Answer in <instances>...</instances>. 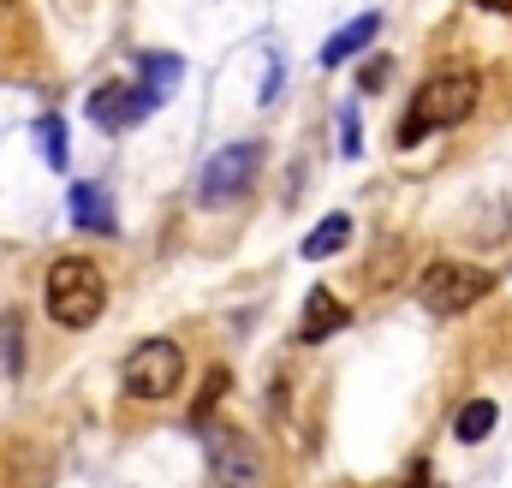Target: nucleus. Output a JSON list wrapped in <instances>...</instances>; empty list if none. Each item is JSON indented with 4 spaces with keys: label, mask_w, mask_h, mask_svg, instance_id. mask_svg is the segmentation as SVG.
Masks as SVG:
<instances>
[{
    "label": "nucleus",
    "mask_w": 512,
    "mask_h": 488,
    "mask_svg": "<svg viewBox=\"0 0 512 488\" xmlns=\"http://www.w3.org/2000/svg\"><path fill=\"white\" fill-rule=\"evenodd\" d=\"M477 102H483V78H477V72H435V78L411 96L405 120L393 125V143H399V149H417L423 137L465 125L477 114Z\"/></svg>",
    "instance_id": "f257e3e1"
},
{
    "label": "nucleus",
    "mask_w": 512,
    "mask_h": 488,
    "mask_svg": "<svg viewBox=\"0 0 512 488\" xmlns=\"http://www.w3.org/2000/svg\"><path fill=\"white\" fill-rule=\"evenodd\" d=\"M42 304H48V316H54L60 328L84 334V328H96L102 310H108V274H102L90 256H60V262L48 268V280H42Z\"/></svg>",
    "instance_id": "f03ea898"
},
{
    "label": "nucleus",
    "mask_w": 512,
    "mask_h": 488,
    "mask_svg": "<svg viewBox=\"0 0 512 488\" xmlns=\"http://www.w3.org/2000/svg\"><path fill=\"white\" fill-rule=\"evenodd\" d=\"M120 381H126V399H137V405H161V399H173V393L185 387V352H179V340H167V334L137 340V346L126 352Z\"/></svg>",
    "instance_id": "7ed1b4c3"
},
{
    "label": "nucleus",
    "mask_w": 512,
    "mask_h": 488,
    "mask_svg": "<svg viewBox=\"0 0 512 488\" xmlns=\"http://www.w3.org/2000/svg\"><path fill=\"white\" fill-rule=\"evenodd\" d=\"M495 292V274L489 268H471V262H429L423 274H417V298H423V310H435V316H465L471 304H483Z\"/></svg>",
    "instance_id": "20e7f679"
},
{
    "label": "nucleus",
    "mask_w": 512,
    "mask_h": 488,
    "mask_svg": "<svg viewBox=\"0 0 512 488\" xmlns=\"http://www.w3.org/2000/svg\"><path fill=\"white\" fill-rule=\"evenodd\" d=\"M256 167H262V143H251V137L215 149V155L203 161V173H197V203H203V209H227L233 197L251 191Z\"/></svg>",
    "instance_id": "39448f33"
},
{
    "label": "nucleus",
    "mask_w": 512,
    "mask_h": 488,
    "mask_svg": "<svg viewBox=\"0 0 512 488\" xmlns=\"http://www.w3.org/2000/svg\"><path fill=\"white\" fill-rule=\"evenodd\" d=\"M209 471L221 488H262V453L245 429L233 423H215L209 429Z\"/></svg>",
    "instance_id": "423d86ee"
},
{
    "label": "nucleus",
    "mask_w": 512,
    "mask_h": 488,
    "mask_svg": "<svg viewBox=\"0 0 512 488\" xmlns=\"http://www.w3.org/2000/svg\"><path fill=\"white\" fill-rule=\"evenodd\" d=\"M143 114H155V102H149V96H143L131 78L96 84V96H90V120L102 125V131H131Z\"/></svg>",
    "instance_id": "0eeeda50"
},
{
    "label": "nucleus",
    "mask_w": 512,
    "mask_h": 488,
    "mask_svg": "<svg viewBox=\"0 0 512 488\" xmlns=\"http://www.w3.org/2000/svg\"><path fill=\"white\" fill-rule=\"evenodd\" d=\"M346 322H352V310L340 304L334 286H310V292H304V316H298V340H304V346H322V340L340 334Z\"/></svg>",
    "instance_id": "6e6552de"
},
{
    "label": "nucleus",
    "mask_w": 512,
    "mask_h": 488,
    "mask_svg": "<svg viewBox=\"0 0 512 488\" xmlns=\"http://www.w3.org/2000/svg\"><path fill=\"white\" fill-rule=\"evenodd\" d=\"M376 36H382V12H358L352 24H340V30L322 42V66H346V60H358Z\"/></svg>",
    "instance_id": "1a4fd4ad"
},
{
    "label": "nucleus",
    "mask_w": 512,
    "mask_h": 488,
    "mask_svg": "<svg viewBox=\"0 0 512 488\" xmlns=\"http://www.w3.org/2000/svg\"><path fill=\"white\" fill-rule=\"evenodd\" d=\"M72 227H84V233H114V227H120V221H114V197H108L96 179L72 185Z\"/></svg>",
    "instance_id": "9d476101"
},
{
    "label": "nucleus",
    "mask_w": 512,
    "mask_h": 488,
    "mask_svg": "<svg viewBox=\"0 0 512 488\" xmlns=\"http://www.w3.org/2000/svg\"><path fill=\"white\" fill-rule=\"evenodd\" d=\"M346 244H352V215H322V221L304 233L298 250H304V262H328V256H340Z\"/></svg>",
    "instance_id": "9b49d317"
},
{
    "label": "nucleus",
    "mask_w": 512,
    "mask_h": 488,
    "mask_svg": "<svg viewBox=\"0 0 512 488\" xmlns=\"http://www.w3.org/2000/svg\"><path fill=\"white\" fill-rule=\"evenodd\" d=\"M137 66H143V84H137V90H143L155 108H161V102L179 90V78H185V60H179V54H143Z\"/></svg>",
    "instance_id": "f8f14e48"
},
{
    "label": "nucleus",
    "mask_w": 512,
    "mask_h": 488,
    "mask_svg": "<svg viewBox=\"0 0 512 488\" xmlns=\"http://www.w3.org/2000/svg\"><path fill=\"white\" fill-rule=\"evenodd\" d=\"M495 423H501V411H495V399H471L459 417H453V435L465 441V447H477V441H489L495 435Z\"/></svg>",
    "instance_id": "ddd939ff"
},
{
    "label": "nucleus",
    "mask_w": 512,
    "mask_h": 488,
    "mask_svg": "<svg viewBox=\"0 0 512 488\" xmlns=\"http://www.w3.org/2000/svg\"><path fill=\"white\" fill-rule=\"evenodd\" d=\"M36 143H42V161H48L54 173H66L72 137H66V120H60V114H42V120H36Z\"/></svg>",
    "instance_id": "4468645a"
},
{
    "label": "nucleus",
    "mask_w": 512,
    "mask_h": 488,
    "mask_svg": "<svg viewBox=\"0 0 512 488\" xmlns=\"http://www.w3.org/2000/svg\"><path fill=\"white\" fill-rule=\"evenodd\" d=\"M24 36V0H0V54H12Z\"/></svg>",
    "instance_id": "2eb2a0df"
},
{
    "label": "nucleus",
    "mask_w": 512,
    "mask_h": 488,
    "mask_svg": "<svg viewBox=\"0 0 512 488\" xmlns=\"http://www.w3.org/2000/svg\"><path fill=\"white\" fill-rule=\"evenodd\" d=\"M0 340H6V369L18 375V369H24V346H18L24 328H18V316H0Z\"/></svg>",
    "instance_id": "dca6fc26"
},
{
    "label": "nucleus",
    "mask_w": 512,
    "mask_h": 488,
    "mask_svg": "<svg viewBox=\"0 0 512 488\" xmlns=\"http://www.w3.org/2000/svg\"><path fill=\"white\" fill-rule=\"evenodd\" d=\"M340 149L364 155V120H358V108H340Z\"/></svg>",
    "instance_id": "f3484780"
},
{
    "label": "nucleus",
    "mask_w": 512,
    "mask_h": 488,
    "mask_svg": "<svg viewBox=\"0 0 512 488\" xmlns=\"http://www.w3.org/2000/svg\"><path fill=\"white\" fill-rule=\"evenodd\" d=\"M221 393H227V369H215V375H209V387H203V399H197V411H191V423H209V405H215Z\"/></svg>",
    "instance_id": "a211bd4d"
},
{
    "label": "nucleus",
    "mask_w": 512,
    "mask_h": 488,
    "mask_svg": "<svg viewBox=\"0 0 512 488\" xmlns=\"http://www.w3.org/2000/svg\"><path fill=\"white\" fill-rule=\"evenodd\" d=\"M399 488H441V483H435L429 459H411V471H405V483H399Z\"/></svg>",
    "instance_id": "6ab92c4d"
},
{
    "label": "nucleus",
    "mask_w": 512,
    "mask_h": 488,
    "mask_svg": "<svg viewBox=\"0 0 512 488\" xmlns=\"http://www.w3.org/2000/svg\"><path fill=\"white\" fill-rule=\"evenodd\" d=\"M382 78H387V60H370V72H364V90H376Z\"/></svg>",
    "instance_id": "aec40b11"
},
{
    "label": "nucleus",
    "mask_w": 512,
    "mask_h": 488,
    "mask_svg": "<svg viewBox=\"0 0 512 488\" xmlns=\"http://www.w3.org/2000/svg\"><path fill=\"white\" fill-rule=\"evenodd\" d=\"M471 6H483V12H512V0H471Z\"/></svg>",
    "instance_id": "412c9836"
}]
</instances>
